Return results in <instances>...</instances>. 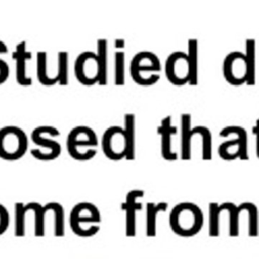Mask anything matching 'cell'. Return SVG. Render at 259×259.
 Returning <instances> with one entry per match:
<instances>
[{
    "label": "cell",
    "instance_id": "4",
    "mask_svg": "<svg viewBox=\"0 0 259 259\" xmlns=\"http://www.w3.org/2000/svg\"><path fill=\"white\" fill-rule=\"evenodd\" d=\"M181 130V159H191V139L193 135L198 134L202 141V159L211 160L212 158V136L210 130L204 125H196L191 127V115L182 113L180 116Z\"/></svg>",
    "mask_w": 259,
    "mask_h": 259
},
{
    "label": "cell",
    "instance_id": "7",
    "mask_svg": "<svg viewBox=\"0 0 259 259\" xmlns=\"http://www.w3.org/2000/svg\"><path fill=\"white\" fill-rule=\"evenodd\" d=\"M232 134L236 135L237 138L223 142L218 148L219 156L227 161L248 160V134L246 128L241 125H228L219 133L221 137H228Z\"/></svg>",
    "mask_w": 259,
    "mask_h": 259
},
{
    "label": "cell",
    "instance_id": "11",
    "mask_svg": "<svg viewBox=\"0 0 259 259\" xmlns=\"http://www.w3.org/2000/svg\"><path fill=\"white\" fill-rule=\"evenodd\" d=\"M101 148L106 158L119 161L126 157L127 143L123 126L110 125L102 134Z\"/></svg>",
    "mask_w": 259,
    "mask_h": 259
},
{
    "label": "cell",
    "instance_id": "18",
    "mask_svg": "<svg viewBox=\"0 0 259 259\" xmlns=\"http://www.w3.org/2000/svg\"><path fill=\"white\" fill-rule=\"evenodd\" d=\"M245 55L248 61L249 76L247 85H255L256 83V41L254 38H247L245 42Z\"/></svg>",
    "mask_w": 259,
    "mask_h": 259
},
{
    "label": "cell",
    "instance_id": "5",
    "mask_svg": "<svg viewBox=\"0 0 259 259\" xmlns=\"http://www.w3.org/2000/svg\"><path fill=\"white\" fill-rule=\"evenodd\" d=\"M58 136H60V131L56 126L44 124L34 127L30 133V139L39 148L31 149V156L40 161L57 159L62 152L61 144L54 139Z\"/></svg>",
    "mask_w": 259,
    "mask_h": 259
},
{
    "label": "cell",
    "instance_id": "15",
    "mask_svg": "<svg viewBox=\"0 0 259 259\" xmlns=\"http://www.w3.org/2000/svg\"><path fill=\"white\" fill-rule=\"evenodd\" d=\"M36 76L38 82L46 86H52L59 83L58 77L49 71L48 54L45 51H38L36 55Z\"/></svg>",
    "mask_w": 259,
    "mask_h": 259
},
{
    "label": "cell",
    "instance_id": "21",
    "mask_svg": "<svg viewBox=\"0 0 259 259\" xmlns=\"http://www.w3.org/2000/svg\"><path fill=\"white\" fill-rule=\"evenodd\" d=\"M125 83V53L117 50L114 53V84L123 85Z\"/></svg>",
    "mask_w": 259,
    "mask_h": 259
},
{
    "label": "cell",
    "instance_id": "13",
    "mask_svg": "<svg viewBox=\"0 0 259 259\" xmlns=\"http://www.w3.org/2000/svg\"><path fill=\"white\" fill-rule=\"evenodd\" d=\"M31 52L27 50L25 40H21L15 46L12 59L15 61V79L19 85L29 86L32 84V78L28 76L26 68V62L31 59Z\"/></svg>",
    "mask_w": 259,
    "mask_h": 259
},
{
    "label": "cell",
    "instance_id": "14",
    "mask_svg": "<svg viewBox=\"0 0 259 259\" xmlns=\"http://www.w3.org/2000/svg\"><path fill=\"white\" fill-rule=\"evenodd\" d=\"M157 133L161 137V155L167 161H175L178 158L176 152L172 150V136L177 134V127L172 124V116L167 115L162 118Z\"/></svg>",
    "mask_w": 259,
    "mask_h": 259
},
{
    "label": "cell",
    "instance_id": "3",
    "mask_svg": "<svg viewBox=\"0 0 259 259\" xmlns=\"http://www.w3.org/2000/svg\"><path fill=\"white\" fill-rule=\"evenodd\" d=\"M172 230L181 236L195 235L202 227L201 209L192 202H181L175 205L169 215Z\"/></svg>",
    "mask_w": 259,
    "mask_h": 259
},
{
    "label": "cell",
    "instance_id": "2",
    "mask_svg": "<svg viewBox=\"0 0 259 259\" xmlns=\"http://www.w3.org/2000/svg\"><path fill=\"white\" fill-rule=\"evenodd\" d=\"M162 65L159 57L151 51L136 53L130 62V74L135 83L143 86L156 84L161 76Z\"/></svg>",
    "mask_w": 259,
    "mask_h": 259
},
{
    "label": "cell",
    "instance_id": "8",
    "mask_svg": "<svg viewBox=\"0 0 259 259\" xmlns=\"http://www.w3.org/2000/svg\"><path fill=\"white\" fill-rule=\"evenodd\" d=\"M100 222V213L97 207L90 202H80L76 204L70 217L73 231L79 235H92L98 231L95 223Z\"/></svg>",
    "mask_w": 259,
    "mask_h": 259
},
{
    "label": "cell",
    "instance_id": "9",
    "mask_svg": "<svg viewBox=\"0 0 259 259\" xmlns=\"http://www.w3.org/2000/svg\"><path fill=\"white\" fill-rule=\"evenodd\" d=\"M74 73L77 80L83 85L90 86L98 84L101 76V69L96 52H81L75 59Z\"/></svg>",
    "mask_w": 259,
    "mask_h": 259
},
{
    "label": "cell",
    "instance_id": "20",
    "mask_svg": "<svg viewBox=\"0 0 259 259\" xmlns=\"http://www.w3.org/2000/svg\"><path fill=\"white\" fill-rule=\"evenodd\" d=\"M57 70L60 85L69 83V53L67 51H59L57 55Z\"/></svg>",
    "mask_w": 259,
    "mask_h": 259
},
{
    "label": "cell",
    "instance_id": "23",
    "mask_svg": "<svg viewBox=\"0 0 259 259\" xmlns=\"http://www.w3.org/2000/svg\"><path fill=\"white\" fill-rule=\"evenodd\" d=\"M9 214L5 206L0 204V234H2L8 227Z\"/></svg>",
    "mask_w": 259,
    "mask_h": 259
},
{
    "label": "cell",
    "instance_id": "12",
    "mask_svg": "<svg viewBox=\"0 0 259 259\" xmlns=\"http://www.w3.org/2000/svg\"><path fill=\"white\" fill-rule=\"evenodd\" d=\"M223 75L231 85L246 84L249 76L248 61L245 53L233 51L226 55L223 61Z\"/></svg>",
    "mask_w": 259,
    "mask_h": 259
},
{
    "label": "cell",
    "instance_id": "10",
    "mask_svg": "<svg viewBox=\"0 0 259 259\" xmlns=\"http://www.w3.org/2000/svg\"><path fill=\"white\" fill-rule=\"evenodd\" d=\"M165 75L168 81L181 86L189 83L191 78V66L187 53L175 51L168 55L165 61Z\"/></svg>",
    "mask_w": 259,
    "mask_h": 259
},
{
    "label": "cell",
    "instance_id": "6",
    "mask_svg": "<svg viewBox=\"0 0 259 259\" xmlns=\"http://www.w3.org/2000/svg\"><path fill=\"white\" fill-rule=\"evenodd\" d=\"M28 150V137L23 128L17 125L0 127V158L6 161H16L22 158Z\"/></svg>",
    "mask_w": 259,
    "mask_h": 259
},
{
    "label": "cell",
    "instance_id": "17",
    "mask_svg": "<svg viewBox=\"0 0 259 259\" xmlns=\"http://www.w3.org/2000/svg\"><path fill=\"white\" fill-rule=\"evenodd\" d=\"M96 54L99 59L101 76L99 80V85L107 84V73H108V42L106 38H98L96 41Z\"/></svg>",
    "mask_w": 259,
    "mask_h": 259
},
{
    "label": "cell",
    "instance_id": "25",
    "mask_svg": "<svg viewBox=\"0 0 259 259\" xmlns=\"http://www.w3.org/2000/svg\"><path fill=\"white\" fill-rule=\"evenodd\" d=\"M114 47L116 49H123L125 47V40L123 38L114 39Z\"/></svg>",
    "mask_w": 259,
    "mask_h": 259
},
{
    "label": "cell",
    "instance_id": "22",
    "mask_svg": "<svg viewBox=\"0 0 259 259\" xmlns=\"http://www.w3.org/2000/svg\"><path fill=\"white\" fill-rule=\"evenodd\" d=\"M4 44H5V42L0 39V47L3 46ZM9 71H10V70H9V65H8V63H7L4 59L0 58V84L4 83V82L8 79V77H9Z\"/></svg>",
    "mask_w": 259,
    "mask_h": 259
},
{
    "label": "cell",
    "instance_id": "16",
    "mask_svg": "<svg viewBox=\"0 0 259 259\" xmlns=\"http://www.w3.org/2000/svg\"><path fill=\"white\" fill-rule=\"evenodd\" d=\"M123 128L127 143L126 160H134L136 157V115L134 113H125L123 116Z\"/></svg>",
    "mask_w": 259,
    "mask_h": 259
},
{
    "label": "cell",
    "instance_id": "24",
    "mask_svg": "<svg viewBox=\"0 0 259 259\" xmlns=\"http://www.w3.org/2000/svg\"><path fill=\"white\" fill-rule=\"evenodd\" d=\"M252 132L256 137V156L259 158V118H257L255 124L253 125Z\"/></svg>",
    "mask_w": 259,
    "mask_h": 259
},
{
    "label": "cell",
    "instance_id": "19",
    "mask_svg": "<svg viewBox=\"0 0 259 259\" xmlns=\"http://www.w3.org/2000/svg\"><path fill=\"white\" fill-rule=\"evenodd\" d=\"M188 51L187 55L189 57L190 66H191V78L189 81V85L194 86L197 85L198 81V42L196 38L188 39Z\"/></svg>",
    "mask_w": 259,
    "mask_h": 259
},
{
    "label": "cell",
    "instance_id": "1",
    "mask_svg": "<svg viewBox=\"0 0 259 259\" xmlns=\"http://www.w3.org/2000/svg\"><path fill=\"white\" fill-rule=\"evenodd\" d=\"M98 144L99 141L95 131L84 124L71 128L66 139L68 154L78 161H88L94 158L98 151Z\"/></svg>",
    "mask_w": 259,
    "mask_h": 259
}]
</instances>
